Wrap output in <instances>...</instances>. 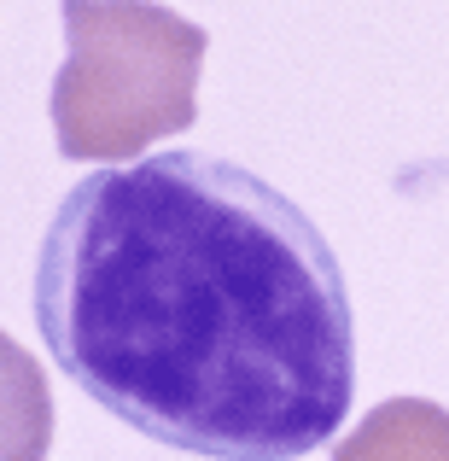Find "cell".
<instances>
[{
    "label": "cell",
    "mask_w": 449,
    "mask_h": 461,
    "mask_svg": "<svg viewBox=\"0 0 449 461\" xmlns=\"http://www.w3.org/2000/svg\"><path fill=\"white\" fill-rule=\"evenodd\" d=\"M53 450V385L47 368L0 333V461H47Z\"/></svg>",
    "instance_id": "277c9868"
},
{
    "label": "cell",
    "mask_w": 449,
    "mask_h": 461,
    "mask_svg": "<svg viewBox=\"0 0 449 461\" xmlns=\"http://www.w3.org/2000/svg\"><path fill=\"white\" fill-rule=\"evenodd\" d=\"M53 135L70 164H123L199 117L211 35L157 0H65Z\"/></svg>",
    "instance_id": "7a4b0ae2"
},
{
    "label": "cell",
    "mask_w": 449,
    "mask_h": 461,
    "mask_svg": "<svg viewBox=\"0 0 449 461\" xmlns=\"http://www.w3.org/2000/svg\"><path fill=\"white\" fill-rule=\"evenodd\" d=\"M35 327L105 415L204 461H298L356 397L327 234L216 152L76 181L35 258Z\"/></svg>",
    "instance_id": "6da1fadb"
},
{
    "label": "cell",
    "mask_w": 449,
    "mask_h": 461,
    "mask_svg": "<svg viewBox=\"0 0 449 461\" xmlns=\"http://www.w3.org/2000/svg\"><path fill=\"white\" fill-rule=\"evenodd\" d=\"M333 461H449V409L432 397H385L338 438Z\"/></svg>",
    "instance_id": "3957f363"
}]
</instances>
